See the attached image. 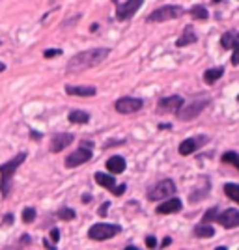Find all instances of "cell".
<instances>
[{"instance_id": "cell-1", "label": "cell", "mask_w": 239, "mask_h": 250, "mask_svg": "<svg viewBox=\"0 0 239 250\" xmlns=\"http://www.w3.org/2000/svg\"><path fill=\"white\" fill-rule=\"evenodd\" d=\"M109 54H110V49H103V47L79 52L67 62V73H81V71H86L90 67H95L103 62Z\"/></svg>"}, {"instance_id": "cell-2", "label": "cell", "mask_w": 239, "mask_h": 250, "mask_svg": "<svg viewBox=\"0 0 239 250\" xmlns=\"http://www.w3.org/2000/svg\"><path fill=\"white\" fill-rule=\"evenodd\" d=\"M26 159V153H17L11 161H8L6 165L0 167V190L2 194L8 198L11 192V179H13V174L17 172V168L21 167Z\"/></svg>"}, {"instance_id": "cell-3", "label": "cell", "mask_w": 239, "mask_h": 250, "mask_svg": "<svg viewBox=\"0 0 239 250\" xmlns=\"http://www.w3.org/2000/svg\"><path fill=\"white\" fill-rule=\"evenodd\" d=\"M122 231V228L118 224H94L92 228L88 229V237L92 241H107V239H112L114 235H118Z\"/></svg>"}, {"instance_id": "cell-4", "label": "cell", "mask_w": 239, "mask_h": 250, "mask_svg": "<svg viewBox=\"0 0 239 250\" xmlns=\"http://www.w3.org/2000/svg\"><path fill=\"white\" fill-rule=\"evenodd\" d=\"M209 99H206V97H202V99H195V101H191L189 104H181V108L177 110L176 114L179 120H183V122H189V120H193V118H196L206 106H208Z\"/></svg>"}, {"instance_id": "cell-5", "label": "cell", "mask_w": 239, "mask_h": 250, "mask_svg": "<svg viewBox=\"0 0 239 250\" xmlns=\"http://www.w3.org/2000/svg\"><path fill=\"white\" fill-rule=\"evenodd\" d=\"M185 13V10L181 6H165V8H159L153 13H150L148 17V22H163V21H170V19H177Z\"/></svg>"}, {"instance_id": "cell-6", "label": "cell", "mask_w": 239, "mask_h": 250, "mask_svg": "<svg viewBox=\"0 0 239 250\" xmlns=\"http://www.w3.org/2000/svg\"><path fill=\"white\" fill-rule=\"evenodd\" d=\"M172 194H176V185H174V181H172V179H163V181L157 183L155 187H152L148 190V200L155 202V200L168 198V196H172Z\"/></svg>"}, {"instance_id": "cell-7", "label": "cell", "mask_w": 239, "mask_h": 250, "mask_svg": "<svg viewBox=\"0 0 239 250\" xmlns=\"http://www.w3.org/2000/svg\"><path fill=\"white\" fill-rule=\"evenodd\" d=\"M88 146L92 147V142H83V146L79 147V149H75L71 155L65 157V167L75 168L84 165V163H88L92 159V149H88Z\"/></svg>"}, {"instance_id": "cell-8", "label": "cell", "mask_w": 239, "mask_h": 250, "mask_svg": "<svg viewBox=\"0 0 239 250\" xmlns=\"http://www.w3.org/2000/svg\"><path fill=\"white\" fill-rule=\"evenodd\" d=\"M181 104H183V97H179V95L163 97L157 103V112L159 114H172V112H177L181 108Z\"/></svg>"}, {"instance_id": "cell-9", "label": "cell", "mask_w": 239, "mask_h": 250, "mask_svg": "<svg viewBox=\"0 0 239 250\" xmlns=\"http://www.w3.org/2000/svg\"><path fill=\"white\" fill-rule=\"evenodd\" d=\"M142 4H144V0H127L125 4H118L116 19H118V21L129 19L131 15H135V11H138L142 8Z\"/></svg>"}, {"instance_id": "cell-10", "label": "cell", "mask_w": 239, "mask_h": 250, "mask_svg": "<svg viewBox=\"0 0 239 250\" xmlns=\"http://www.w3.org/2000/svg\"><path fill=\"white\" fill-rule=\"evenodd\" d=\"M142 99H135V97H122L116 101V110L120 114H133V112H138L142 108Z\"/></svg>"}, {"instance_id": "cell-11", "label": "cell", "mask_w": 239, "mask_h": 250, "mask_svg": "<svg viewBox=\"0 0 239 250\" xmlns=\"http://www.w3.org/2000/svg\"><path fill=\"white\" fill-rule=\"evenodd\" d=\"M206 142H208V136L206 135L195 136V138H187V140H183V142L179 144L177 151H179V155H191L193 151L200 149Z\"/></svg>"}, {"instance_id": "cell-12", "label": "cell", "mask_w": 239, "mask_h": 250, "mask_svg": "<svg viewBox=\"0 0 239 250\" xmlns=\"http://www.w3.org/2000/svg\"><path fill=\"white\" fill-rule=\"evenodd\" d=\"M215 220H217L222 228H226V229L238 228L239 226V209H226L224 213L217 215Z\"/></svg>"}, {"instance_id": "cell-13", "label": "cell", "mask_w": 239, "mask_h": 250, "mask_svg": "<svg viewBox=\"0 0 239 250\" xmlns=\"http://www.w3.org/2000/svg\"><path fill=\"white\" fill-rule=\"evenodd\" d=\"M95 181H97V185H101V187L112 190V194H116V196H120V194H124L125 192V185L116 187L114 177L107 176V174H103V172H97V174H95Z\"/></svg>"}, {"instance_id": "cell-14", "label": "cell", "mask_w": 239, "mask_h": 250, "mask_svg": "<svg viewBox=\"0 0 239 250\" xmlns=\"http://www.w3.org/2000/svg\"><path fill=\"white\" fill-rule=\"evenodd\" d=\"M73 142V135L69 133H60V135H54L51 140V151L54 153H58V151H62L65 147L69 146Z\"/></svg>"}, {"instance_id": "cell-15", "label": "cell", "mask_w": 239, "mask_h": 250, "mask_svg": "<svg viewBox=\"0 0 239 250\" xmlns=\"http://www.w3.org/2000/svg\"><path fill=\"white\" fill-rule=\"evenodd\" d=\"M95 90L94 86H65V94L67 95H79V97H92L95 95Z\"/></svg>"}, {"instance_id": "cell-16", "label": "cell", "mask_w": 239, "mask_h": 250, "mask_svg": "<svg viewBox=\"0 0 239 250\" xmlns=\"http://www.w3.org/2000/svg\"><path fill=\"white\" fill-rule=\"evenodd\" d=\"M181 209V200L179 198H170L167 200L165 204H161L159 208H157V213L159 215H170V213H176Z\"/></svg>"}, {"instance_id": "cell-17", "label": "cell", "mask_w": 239, "mask_h": 250, "mask_svg": "<svg viewBox=\"0 0 239 250\" xmlns=\"http://www.w3.org/2000/svg\"><path fill=\"white\" fill-rule=\"evenodd\" d=\"M107 168H109L110 174H122L125 170V159L120 155L110 157V159L107 161Z\"/></svg>"}, {"instance_id": "cell-18", "label": "cell", "mask_w": 239, "mask_h": 250, "mask_svg": "<svg viewBox=\"0 0 239 250\" xmlns=\"http://www.w3.org/2000/svg\"><path fill=\"white\" fill-rule=\"evenodd\" d=\"M196 42V34H195V30H193V26H185L183 28V34H181V38L176 42L177 47H187V45H191V43Z\"/></svg>"}, {"instance_id": "cell-19", "label": "cell", "mask_w": 239, "mask_h": 250, "mask_svg": "<svg viewBox=\"0 0 239 250\" xmlns=\"http://www.w3.org/2000/svg\"><path fill=\"white\" fill-rule=\"evenodd\" d=\"M224 75V67H213V69H208L204 73V83L206 84H215Z\"/></svg>"}, {"instance_id": "cell-20", "label": "cell", "mask_w": 239, "mask_h": 250, "mask_svg": "<svg viewBox=\"0 0 239 250\" xmlns=\"http://www.w3.org/2000/svg\"><path fill=\"white\" fill-rule=\"evenodd\" d=\"M195 235L196 237H213L215 235V229L208 222H200L196 228H195Z\"/></svg>"}, {"instance_id": "cell-21", "label": "cell", "mask_w": 239, "mask_h": 250, "mask_svg": "<svg viewBox=\"0 0 239 250\" xmlns=\"http://www.w3.org/2000/svg\"><path fill=\"white\" fill-rule=\"evenodd\" d=\"M238 42H239L238 32H226V34L220 38V45H222V49H232Z\"/></svg>"}, {"instance_id": "cell-22", "label": "cell", "mask_w": 239, "mask_h": 250, "mask_svg": "<svg viewBox=\"0 0 239 250\" xmlns=\"http://www.w3.org/2000/svg\"><path fill=\"white\" fill-rule=\"evenodd\" d=\"M69 122L71 124H88L90 122V114L84 110H71L69 112Z\"/></svg>"}, {"instance_id": "cell-23", "label": "cell", "mask_w": 239, "mask_h": 250, "mask_svg": "<svg viewBox=\"0 0 239 250\" xmlns=\"http://www.w3.org/2000/svg\"><path fill=\"white\" fill-rule=\"evenodd\" d=\"M224 194H228L230 200H234L236 204H239V185H236V183H226L224 185Z\"/></svg>"}, {"instance_id": "cell-24", "label": "cell", "mask_w": 239, "mask_h": 250, "mask_svg": "<svg viewBox=\"0 0 239 250\" xmlns=\"http://www.w3.org/2000/svg\"><path fill=\"white\" fill-rule=\"evenodd\" d=\"M208 10L204 8V6H195V8H191V17L193 19H196V21H206L208 19Z\"/></svg>"}, {"instance_id": "cell-25", "label": "cell", "mask_w": 239, "mask_h": 250, "mask_svg": "<svg viewBox=\"0 0 239 250\" xmlns=\"http://www.w3.org/2000/svg\"><path fill=\"white\" fill-rule=\"evenodd\" d=\"M222 163H228V165H234V167L239 170V153L236 151H228L222 155Z\"/></svg>"}, {"instance_id": "cell-26", "label": "cell", "mask_w": 239, "mask_h": 250, "mask_svg": "<svg viewBox=\"0 0 239 250\" xmlns=\"http://www.w3.org/2000/svg\"><path fill=\"white\" fill-rule=\"evenodd\" d=\"M34 219H36V209L34 208H26L22 211V222L24 224H30Z\"/></svg>"}, {"instance_id": "cell-27", "label": "cell", "mask_w": 239, "mask_h": 250, "mask_svg": "<svg viewBox=\"0 0 239 250\" xmlns=\"http://www.w3.org/2000/svg\"><path fill=\"white\" fill-rule=\"evenodd\" d=\"M58 217H60L62 220H73L75 219V211L69 209V208H64V209L58 211Z\"/></svg>"}, {"instance_id": "cell-28", "label": "cell", "mask_w": 239, "mask_h": 250, "mask_svg": "<svg viewBox=\"0 0 239 250\" xmlns=\"http://www.w3.org/2000/svg\"><path fill=\"white\" fill-rule=\"evenodd\" d=\"M234 49V54H232V65H239V42L232 47Z\"/></svg>"}, {"instance_id": "cell-29", "label": "cell", "mask_w": 239, "mask_h": 250, "mask_svg": "<svg viewBox=\"0 0 239 250\" xmlns=\"http://www.w3.org/2000/svg\"><path fill=\"white\" fill-rule=\"evenodd\" d=\"M215 217H217V209H209L208 213H206V215H204V220H202V222H211V220H215Z\"/></svg>"}, {"instance_id": "cell-30", "label": "cell", "mask_w": 239, "mask_h": 250, "mask_svg": "<svg viewBox=\"0 0 239 250\" xmlns=\"http://www.w3.org/2000/svg\"><path fill=\"white\" fill-rule=\"evenodd\" d=\"M60 54H62V51H60V49H49V51L43 52V56H45V58H52V56H60Z\"/></svg>"}, {"instance_id": "cell-31", "label": "cell", "mask_w": 239, "mask_h": 250, "mask_svg": "<svg viewBox=\"0 0 239 250\" xmlns=\"http://www.w3.org/2000/svg\"><path fill=\"white\" fill-rule=\"evenodd\" d=\"M146 247H148V249H155L157 247V241L153 235H148V237H146Z\"/></svg>"}, {"instance_id": "cell-32", "label": "cell", "mask_w": 239, "mask_h": 250, "mask_svg": "<svg viewBox=\"0 0 239 250\" xmlns=\"http://www.w3.org/2000/svg\"><path fill=\"white\" fill-rule=\"evenodd\" d=\"M58 237H60V231L56 228H52V231H51V239H52V243H56L58 241Z\"/></svg>"}, {"instance_id": "cell-33", "label": "cell", "mask_w": 239, "mask_h": 250, "mask_svg": "<svg viewBox=\"0 0 239 250\" xmlns=\"http://www.w3.org/2000/svg\"><path fill=\"white\" fill-rule=\"evenodd\" d=\"M109 206H110V204H109V202H105L103 206L99 208V215H101V217H105V215H107V209H109Z\"/></svg>"}, {"instance_id": "cell-34", "label": "cell", "mask_w": 239, "mask_h": 250, "mask_svg": "<svg viewBox=\"0 0 239 250\" xmlns=\"http://www.w3.org/2000/svg\"><path fill=\"white\" fill-rule=\"evenodd\" d=\"M43 245H45V249H54V245H51V243H49L47 239L43 241Z\"/></svg>"}, {"instance_id": "cell-35", "label": "cell", "mask_w": 239, "mask_h": 250, "mask_svg": "<svg viewBox=\"0 0 239 250\" xmlns=\"http://www.w3.org/2000/svg\"><path fill=\"white\" fill-rule=\"evenodd\" d=\"M168 245H170V237H167V239L163 241V247H168Z\"/></svg>"}, {"instance_id": "cell-36", "label": "cell", "mask_w": 239, "mask_h": 250, "mask_svg": "<svg viewBox=\"0 0 239 250\" xmlns=\"http://www.w3.org/2000/svg\"><path fill=\"white\" fill-rule=\"evenodd\" d=\"M4 69H6V65H4V63L0 62V73H2V71H4Z\"/></svg>"}, {"instance_id": "cell-37", "label": "cell", "mask_w": 239, "mask_h": 250, "mask_svg": "<svg viewBox=\"0 0 239 250\" xmlns=\"http://www.w3.org/2000/svg\"><path fill=\"white\" fill-rule=\"evenodd\" d=\"M213 2H220V0H213Z\"/></svg>"}]
</instances>
